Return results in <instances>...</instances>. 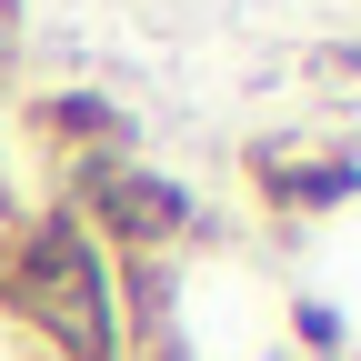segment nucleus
<instances>
[{
	"label": "nucleus",
	"mask_w": 361,
	"mask_h": 361,
	"mask_svg": "<svg viewBox=\"0 0 361 361\" xmlns=\"http://www.w3.org/2000/svg\"><path fill=\"white\" fill-rule=\"evenodd\" d=\"M241 180L261 191V211L322 221V211L361 201V151H351V141H301V130H271V141L241 151Z\"/></svg>",
	"instance_id": "nucleus-3"
},
{
	"label": "nucleus",
	"mask_w": 361,
	"mask_h": 361,
	"mask_svg": "<svg viewBox=\"0 0 361 361\" xmlns=\"http://www.w3.org/2000/svg\"><path fill=\"white\" fill-rule=\"evenodd\" d=\"M291 331H301L311 361H351V331H341V311H331L322 291H301V301H291Z\"/></svg>",
	"instance_id": "nucleus-5"
},
{
	"label": "nucleus",
	"mask_w": 361,
	"mask_h": 361,
	"mask_svg": "<svg viewBox=\"0 0 361 361\" xmlns=\"http://www.w3.org/2000/svg\"><path fill=\"white\" fill-rule=\"evenodd\" d=\"M322 71L331 80H361V51H322Z\"/></svg>",
	"instance_id": "nucleus-6"
},
{
	"label": "nucleus",
	"mask_w": 361,
	"mask_h": 361,
	"mask_svg": "<svg viewBox=\"0 0 361 361\" xmlns=\"http://www.w3.org/2000/svg\"><path fill=\"white\" fill-rule=\"evenodd\" d=\"M0 311L30 331L40 361H130V322H121V281H111V251L80 231L61 201L30 211V241Z\"/></svg>",
	"instance_id": "nucleus-1"
},
{
	"label": "nucleus",
	"mask_w": 361,
	"mask_h": 361,
	"mask_svg": "<svg viewBox=\"0 0 361 361\" xmlns=\"http://www.w3.org/2000/svg\"><path fill=\"white\" fill-rule=\"evenodd\" d=\"M20 130L40 151H51V171H90V161H130V111L101 101V90H40V101L20 111Z\"/></svg>",
	"instance_id": "nucleus-4"
},
{
	"label": "nucleus",
	"mask_w": 361,
	"mask_h": 361,
	"mask_svg": "<svg viewBox=\"0 0 361 361\" xmlns=\"http://www.w3.org/2000/svg\"><path fill=\"white\" fill-rule=\"evenodd\" d=\"M61 211L111 261H171L180 241L201 231V201L180 191L171 171H151V161H90V171H71L61 180Z\"/></svg>",
	"instance_id": "nucleus-2"
}]
</instances>
